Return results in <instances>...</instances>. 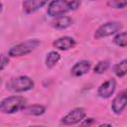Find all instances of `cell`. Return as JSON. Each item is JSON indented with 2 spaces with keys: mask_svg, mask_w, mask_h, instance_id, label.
Here are the masks:
<instances>
[{
  "mask_svg": "<svg viewBox=\"0 0 127 127\" xmlns=\"http://www.w3.org/2000/svg\"><path fill=\"white\" fill-rule=\"evenodd\" d=\"M98 127H112V125H111V124H109V123H104V124L99 125Z\"/></svg>",
  "mask_w": 127,
  "mask_h": 127,
  "instance_id": "cell-21",
  "label": "cell"
},
{
  "mask_svg": "<svg viewBox=\"0 0 127 127\" xmlns=\"http://www.w3.org/2000/svg\"><path fill=\"white\" fill-rule=\"evenodd\" d=\"M30 127H45L43 125H35V126H30Z\"/></svg>",
  "mask_w": 127,
  "mask_h": 127,
  "instance_id": "cell-23",
  "label": "cell"
},
{
  "mask_svg": "<svg viewBox=\"0 0 127 127\" xmlns=\"http://www.w3.org/2000/svg\"><path fill=\"white\" fill-rule=\"evenodd\" d=\"M23 112L28 115H33V116H40L46 112V107L42 104H32V105H27L24 109Z\"/></svg>",
  "mask_w": 127,
  "mask_h": 127,
  "instance_id": "cell-13",
  "label": "cell"
},
{
  "mask_svg": "<svg viewBox=\"0 0 127 127\" xmlns=\"http://www.w3.org/2000/svg\"><path fill=\"white\" fill-rule=\"evenodd\" d=\"M27 106V99L20 95H11L0 101V112L13 114L23 110Z\"/></svg>",
  "mask_w": 127,
  "mask_h": 127,
  "instance_id": "cell-2",
  "label": "cell"
},
{
  "mask_svg": "<svg viewBox=\"0 0 127 127\" xmlns=\"http://www.w3.org/2000/svg\"><path fill=\"white\" fill-rule=\"evenodd\" d=\"M108 5L116 9H123L126 7L127 2L126 1H111V2H108Z\"/></svg>",
  "mask_w": 127,
  "mask_h": 127,
  "instance_id": "cell-18",
  "label": "cell"
},
{
  "mask_svg": "<svg viewBox=\"0 0 127 127\" xmlns=\"http://www.w3.org/2000/svg\"><path fill=\"white\" fill-rule=\"evenodd\" d=\"M117 82L114 78H109L98 86L97 95L101 98H109L113 95L116 89Z\"/></svg>",
  "mask_w": 127,
  "mask_h": 127,
  "instance_id": "cell-7",
  "label": "cell"
},
{
  "mask_svg": "<svg viewBox=\"0 0 127 127\" xmlns=\"http://www.w3.org/2000/svg\"><path fill=\"white\" fill-rule=\"evenodd\" d=\"M122 29V24L120 22L112 21V22H107L102 25H100L95 33H94V38L95 39H102L105 37H109L111 35L117 34L120 30Z\"/></svg>",
  "mask_w": 127,
  "mask_h": 127,
  "instance_id": "cell-5",
  "label": "cell"
},
{
  "mask_svg": "<svg viewBox=\"0 0 127 127\" xmlns=\"http://www.w3.org/2000/svg\"><path fill=\"white\" fill-rule=\"evenodd\" d=\"M1 82H2V79H1V77H0V84H1Z\"/></svg>",
  "mask_w": 127,
  "mask_h": 127,
  "instance_id": "cell-24",
  "label": "cell"
},
{
  "mask_svg": "<svg viewBox=\"0 0 127 127\" xmlns=\"http://www.w3.org/2000/svg\"><path fill=\"white\" fill-rule=\"evenodd\" d=\"M91 68V63L86 60L79 61L73 64V66L70 69V73L72 76L79 77L84 74H86Z\"/></svg>",
  "mask_w": 127,
  "mask_h": 127,
  "instance_id": "cell-9",
  "label": "cell"
},
{
  "mask_svg": "<svg viewBox=\"0 0 127 127\" xmlns=\"http://www.w3.org/2000/svg\"><path fill=\"white\" fill-rule=\"evenodd\" d=\"M113 43L118 47L125 48L127 46V33L126 32L117 33L113 38Z\"/></svg>",
  "mask_w": 127,
  "mask_h": 127,
  "instance_id": "cell-16",
  "label": "cell"
},
{
  "mask_svg": "<svg viewBox=\"0 0 127 127\" xmlns=\"http://www.w3.org/2000/svg\"><path fill=\"white\" fill-rule=\"evenodd\" d=\"M2 9H3V4L2 2H0V12H2Z\"/></svg>",
  "mask_w": 127,
  "mask_h": 127,
  "instance_id": "cell-22",
  "label": "cell"
},
{
  "mask_svg": "<svg viewBox=\"0 0 127 127\" xmlns=\"http://www.w3.org/2000/svg\"><path fill=\"white\" fill-rule=\"evenodd\" d=\"M40 44H41V42L38 39L27 40L25 42H22V43H19V44L13 46L8 51V56L11 58L26 56V55L32 53L35 49H37L40 46Z\"/></svg>",
  "mask_w": 127,
  "mask_h": 127,
  "instance_id": "cell-3",
  "label": "cell"
},
{
  "mask_svg": "<svg viewBox=\"0 0 127 127\" xmlns=\"http://www.w3.org/2000/svg\"><path fill=\"white\" fill-rule=\"evenodd\" d=\"M75 45H76L75 40L69 36H64V37L58 38L57 40L53 42V46L56 49L61 50V51H67L69 49L74 48Z\"/></svg>",
  "mask_w": 127,
  "mask_h": 127,
  "instance_id": "cell-10",
  "label": "cell"
},
{
  "mask_svg": "<svg viewBox=\"0 0 127 127\" xmlns=\"http://www.w3.org/2000/svg\"><path fill=\"white\" fill-rule=\"evenodd\" d=\"M80 6V1H66V0H58L52 1L48 5L47 13L53 18L64 16V14L74 11Z\"/></svg>",
  "mask_w": 127,
  "mask_h": 127,
  "instance_id": "cell-1",
  "label": "cell"
},
{
  "mask_svg": "<svg viewBox=\"0 0 127 127\" xmlns=\"http://www.w3.org/2000/svg\"><path fill=\"white\" fill-rule=\"evenodd\" d=\"M126 90H122L121 92H119L115 97L114 99L112 100V103H111V109L112 111L115 113V114H121L125 107H126Z\"/></svg>",
  "mask_w": 127,
  "mask_h": 127,
  "instance_id": "cell-8",
  "label": "cell"
},
{
  "mask_svg": "<svg viewBox=\"0 0 127 127\" xmlns=\"http://www.w3.org/2000/svg\"><path fill=\"white\" fill-rule=\"evenodd\" d=\"M61 60V55L56 51H51L47 54L45 64L48 68H53Z\"/></svg>",
  "mask_w": 127,
  "mask_h": 127,
  "instance_id": "cell-14",
  "label": "cell"
},
{
  "mask_svg": "<svg viewBox=\"0 0 127 127\" xmlns=\"http://www.w3.org/2000/svg\"><path fill=\"white\" fill-rule=\"evenodd\" d=\"M8 64H9V58H8L7 56L1 54V55H0V71H1L2 69H4V68L7 66Z\"/></svg>",
  "mask_w": 127,
  "mask_h": 127,
  "instance_id": "cell-20",
  "label": "cell"
},
{
  "mask_svg": "<svg viewBox=\"0 0 127 127\" xmlns=\"http://www.w3.org/2000/svg\"><path fill=\"white\" fill-rule=\"evenodd\" d=\"M6 86L8 90L19 93V92H25L31 90L35 86V82L31 77L27 75H21L10 79L7 82Z\"/></svg>",
  "mask_w": 127,
  "mask_h": 127,
  "instance_id": "cell-4",
  "label": "cell"
},
{
  "mask_svg": "<svg viewBox=\"0 0 127 127\" xmlns=\"http://www.w3.org/2000/svg\"><path fill=\"white\" fill-rule=\"evenodd\" d=\"M85 116H86V110L83 107H76L70 110L67 114H65L62 118L61 122L66 126L74 125V124L81 122L85 118Z\"/></svg>",
  "mask_w": 127,
  "mask_h": 127,
  "instance_id": "cell-6",
  "label": "cell"
},
{
  "mask_svg": "<svg viewBox=\"0 0 127 127\" xmlns=\"http://www.w3.org/2000/svg\"><path fill=\"white\" fill-rule=\"evenodd\" d=\"M113 71L116 76L118 77H124L127 72V60H122L120 63L116 64L113 67Z\"/></svg>",
  "mask_w": 127,
  "mask_h": 127,
  "instance_id": "cell-15",
  "label": "cell"
},
{
  "mask_svg": "<svg viewBox=\"0 0 127 127\" xmlns=\"http://www.w3.org/2000/svg\"><path fill=\"white\" fill-rule=\"evenodd\" d=\"M48 2L47 1H39V0H26L22 3L23 11L26 14H32L44 7Z\"/></svg>",
  "mask_w": 127,
  "mask_h": 127,
  "instance_id": "cell-11",
  "label": "cell"
},
{
  "mask_svg": "<svg viewBox=\"0 0 127 127\" xmlns=\"http://www.w3.org/2000/svg\"><path fill=\"white\" fill-rule=\"evenodd\" d=\"M110 66V62L107 61V60H104V61H100L96 64V65L94 66L93 68V71L97 74H102L103 72H105Z\"/></svg>",
  "mask_w": 127,
  "mask_h": 127,
  "instance_id": "cell-17",
  "label": "cell"
},
{
  "mask_svg": "<svg viewBox=\"0 0 127 127\" xmlns=\"http://www.w3.org/2000/svg\"><path fill=\"white\" fill-rule=\"evenodd\" d=\"M71 24H72V19L70 17L61 16V17H57L54 19V21L52 22V27L58 30H64V29L68 28Z\"/></svg>",
  "mask_w": 127,
  "mask_h": 127,
  "instance_id": "cell-12",
  "label": "cell"
},
{
  "mask_svg": "<svg viewBox=\"0 0 127 127\" xmlns=\"http://www.w3.org/2000/svg\"><path fill=\"white\" fill-rule=\"evenodd\" d=\"M95 119L93 117H88V118H84L81 122H79V126L78 127H90L92 124L95 123Z\"/></svg>",
  "mask_w": 127,
  "mask_h": 127,
  "instance_id": "cell-19",
  "label": "cell"
}]
</instances>
